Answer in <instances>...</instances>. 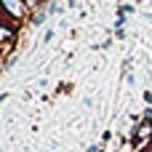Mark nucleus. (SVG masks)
Returning a JSON list of instances; mask_svg holds the SVG:
<instances>
[{"mask_svg":"<svg viewBox=\"0 0 152 152\" xmlns=\"http://www.w3.org/2000/svg\"><path fill=\"white\" fill-rule=\"evenodd\" d=\"M152 139V120H142L139 126H136V131H134V142L142 147L144 142H150Z\"/></svg>","mask_w":152,"mask_h":152,"instance_id":"1","label":"nucleus"},{"mask_svg":"<svg viewBox=\"0 0 152 152\" xmlns=\"http://www.w3.org/2000/svg\"><path fill=\"white\" fill-rule=\"evenodd\" d=\"M11 40H13V27L0 24V43H11Z\"/></svg>","mask_w":152,"mask_h":152,"instance_id":"2","label":"nucleus"}]
</instances>
